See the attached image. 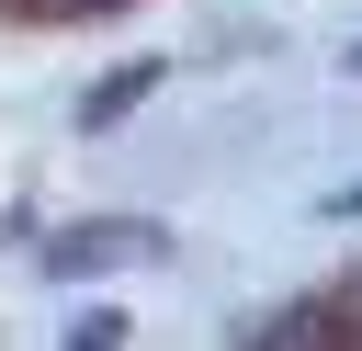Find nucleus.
I'll list each match as a JSON object with an SVG mask.
<instances>
[{
    "mask_svg": "<svg viewBox=\"0 0 362 351\" xmlns=\"http://www.w3.org/2000/svg\"><path fill=\"white\" fill-rule=\"evenodd\" d=\"M147 91H158V57H136V68H113V79H102V91L79 102V125H113V113H136Z\"/></svg>",
    "mask_w": 362,
    "mask_h": 351,
    "instance_id": "obj_2",
    "label": "nucleus"
},
{
    "mask_svg": "<svg viewBox=\"0 0 362 351\" xmlns=\"http://www.w3.org/2000/svg\"><path fill=\"white\" fill-rule=\"evenodd\" d=\"M351 68H362V45H351Z\"/></svg>",
    "mask_w": 362,
    "mask_h": 351,
    "instance_id": "obj_4",
    "label": "nucleus"
},
{
    "mask_svg": "<svg viewBox=\"0 0 362 351\" xmlns=\"http://www.w3.org/2000/svg\"><path fill=\"white\" fill-rule=\"evenodd\" d=\"M170 249V226H147V215H90V226H68L57 249H45V272L57 283H79V272H124V260H158Z\"/></svg>",
    "mask_w": 362,
    "mask_h": 351,
    "instance_id": "obj_1",
    "label": "nucleus"
},
{
    "mask_svg": "<svg viewBox=\"0 0 362 351\" xmlns=\"http://www.w3.org/2000/svg\"><path fill=\"white\" fill-rule=\"evenodd\" d=\"M113 340H124V317H102V306H90V317L68 328V351H113Z\"/></svg>",
    "mask_w": 362,
    "mask_h": 351,
    "instance_id": "obj_3",
    "label": "nucleus"
}]
</instances>
